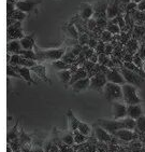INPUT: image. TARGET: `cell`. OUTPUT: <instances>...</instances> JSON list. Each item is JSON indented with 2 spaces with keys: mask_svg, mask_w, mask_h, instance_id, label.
<instances>
[{
  "mask_svg": "<svg viewBox=\"0 0 145 152\" xmlns=\"http://www.w3.org/2000/svg\"><path fill=\"white\" fill-rule=\"evenodd\" d=\"M36 61H55L61 59L64 56L66 49L64 48H56V49H46L42 50L37 45L35 47Z\"/></svg>",
  "mask_w": 145,
  "mask_h": 152,
  "instance_id": "6da1fadb",
  "label": "cell"
},
{
  "mask_svg": "<svg viewBox=\"0 0 145 152\" xmlns=\"http://www.w3.org/2000/svg\"><path fill=\"white\" fill-rule=\"evenodd\" d=\"M102 94H103L105 100H107L109 102H120V100H123L122 85L111 83V82H107V84L103 88Z\"/></svg>",
  "mask_w": 145,
  "mask_h": 152,
  "instance_id": "7a4b0ae2",
  "label": "cell"
},
{
  "mask_svg": "<svg viewBox=\"0 0 145 152\" xmlns=\"http://www.w3.org/2000/svg\"><path fill=\"white\" fill-rule=\"evenodd\" d=\"M123 91V102L126 105H136V104H141L142 99L140 98L138 95V88L134 85L125 83L122 85Z\"/></svg>",
  "mask_w": 145,
  "mask_h": 152,
  "instance_id": "3957f363",
  "label": "cell"
},
{
  "mask_svg": "<svg viewBox=\"0 0 145 152\" xmlns=\"http://www.w3.org/2000/svg\"><path fill=\"white\" fill-rule=\"evenodd\" d=\"M119 71L122 73V76L124 77L126 83L134 85V86L140 88L145 86V79L142 76H140L139 73L133 72V71H131V70H128L127 68H122Z\"/></svg>",
  "mask_w": 145,
  "mask_h": 152,
  "instance_id": "277c9868",
  "label": "cell"
},
{
  "mask_svg": "<svg viewBox=\"0 0 145 152\" xmlns=\"http://www.w3.org/2000/svg\"><path fill=\"white\" fill-rule=\"evenodd\" d=\"M97 124H98L99 126H101L103 129H105L107 133H110L112 136L115 134V132L124 129L123 121L115 120V119H113V120H109V119H98V120H97Z\"/></svg>",
  "mask_w": 145,
  "mask_h": 152,
  "instance_id": "5b68a950",
  "label": "cell"
},
{
  "mask_svg": "<svg viewBox=\"0 0 145 152\" xmlns=\"http://www.w3.org/2000/svg\"><path fill=\"white\" fill-rule=\"evenodd\" d=\"M44 0H17L15 1V7L16 9L23 11L24 13H31L36 12V14L38 13L37 7L43 2Z\"/></svg>",
  "mask_w": 145,
  "mask_h": 152,
  "instance_id": "8992f818",
  "label": "cell"
},
{
  "mask_svg": "<svg viewBox=\"0 0 145 152\" xmlns=\"http://www.w3.org/2000/svg\"><path fill=\"white\" fill-rule=\"evenodd\" d=\"M107 77H105L104 72H98L96 75L90 77V83H89V88L93 91H96L101 93L103 92V88L107 84Z\"/></svg>",
  "mask_w": 145,
  "mask_h": 152,
  "instance_id": "52a82bcc",
  "label": "cell"
},
{
  "mask_svg": "<svg viewBox=\"0 0 145 152\" xmlns=\"http://www.w3.org/2000/svg\"><path fill=\"white\" fill-rule=\"evenodd\" d=\"M7 34H8V40H20L25 36L22 27V22H13L8 25Z\"/></svg>",
  "mask_w": 145,
  "mask_h": 152,
  "instance_id": "ba28073f",
  "label": "cell"
},
{
  "mask_svg": "<svg viewBox=\"0 0 145 152\" xmlns=\"http://www.w3.org/2000/svg\"><path fill=\"white\" fill-rule=\"evenodd\" d=\"M93 8H94L93 18L95 20H98V18H107V0H97L96 3L93 6Z\"/></svg>",
  "mask_w": 145,
  "mask_h": 152,
  "instance_id": "9c48e42d",
  "label": "cell"
},
{
  "mask_svg": "<svg viewBox=\"0 0 145 152\" xmlns=\"http://www.w3.org/2000/svg\"><path fill=\"white\" fill-rule=\"evenodd\" d=\"M112 112H113V119L120 120L127 117V105L125 102H112Z\"/></svg>",
  "mask_w": 145,
  "mask_h": 152,
  "instance_id": "30bf717a",
  "label": "cell"
},
{
  "mask_svg": "<svg viewBox=\"0 0 145 152\" xmlns=\"http://www.w3.org/2000/svg\"><path fill=\"white\" fill-rule=\"evenodd\" d=\"M105 77H107V82H111V83H115V84L118 85H124L126 83L125 79L122 76L120 71L115 69V68H110L105 72Z\"/></svg>",
  "mask_w": 145,
  "mask_h": 152,
  "instance_id": "8fae6325",
  "label": "cell"
},
{
  "mask_svg": "<svg viewBox=\"0 0 145 152\" xmlns=\"http://www.w3.org/2000/svg\"><path fill=\"white\" fill-rule=\"evenodd\" d=\"M122 13L120 3L117 0H107V18L112 20L115 16Z\"/></svg>",
  "mask_w": 145,
  "mask_h": 152,
  "instance_id": "7c38bea8",
  "label": "cell"
},
{
  "mask_svg": "<svg viewBox=\"0 0 145 152\" xmlns=\"http://www.w3.org/2000/svg\"><path fill=\"white\" fill-rule=\"evenodd\" d=\"M114 137L118 138L120 140L125 141V142H130V141L134 140L138 136V133L136 131H130V129H122L115 132V134L113 135Z\"/></svg>",
  "mask_w": 145,
  "mask_h": 152,
  "instance_id": "4fadbf2b",
  "label": "cell"
},
{
  "mask_svg": "<svg viewBox=\"0 0 145 152\" xmlns=\"http://www.w3.org/2000/svg\"><path fill=\"white\" fill-rule=\"evenodd\" d=\"M78 16L83 20H88L93 18L94 16V8L93 4L88 2H82L80 4V9H78Z\"/></svg>",
  "mask_w": 145,
  "mask_h": 152,
  "instance_id": "5bb4252c",
  "label": "cell"
},
{
  "mask_svg": "<svg viewBox=\"0 0 145 152\" xmlns=\"http://www.w3.org/2000/svg\"><path fill=\"white\" fill-rule=\"evenodd\" d=\"M30 70H31L32 73H35L36 76L38 77L39 79H41L42 81L46 82L49 83V85H52V81L49 79V77H47V71H46V67L42 64H37L35 65L33 67L30 68Z\"/></svg>",
  "mask_w": 145,
  "mask_h": 152,
  "instance_id": "9a60e30c",
  "label": "cell"
},
{
  "mask_svg": "<svg viewBox=\"0 0 145 152\" xmlns=\"http://www.w3.org/2000/svg\"><path fill=\"white\" fill-rule=\"evenodd\" d=\"M61 30L65 32V35L67 36L69 39L78 41V36H80V31L78 30L75 24L73 23V22H70V23L66 24L65 26L61 27Z\"/></svg>",
  "mask_w": 145,
  "mask_h": 152,
  "instance_id": "2e32d148",
  "label": "cell"
},
{
  "mask_svg": "<svg viewBox=\"0 0 145 152\" xmlns=\"http://www.w3.org/2000/svg\"><path fill=\"white\" fill-rule=\"evenodd\" d=\"M15 70L17 71V73L20 76L22 80L26 81L28 84H32V85H38V83L32 79L31 77V70L30 68H26V67H20V66H15Z\"/></svg>",
  "mask_w": 145,
  "mask_h": 152,
  "instance_id": "e0dca14e",
  "label": "cell"
},
{
  "mask_svg": "<svg viewBox=\"0 0 145 152\" xmlns=\"http://www.w3.org/2000/svg\"><path fill=\"white\" fill-rule=\"evenodd\" d=\"M20 43L23 50H33L37 45L36 44V34L32 32L30 35H25L20 40Z\"/></svg>",
  "mask_w": 145,
  "mask_h": 152,
  "instance_id": "ac0fdd59",
  "label": "cell"
},
{
  "mask_svg": "<svg viewBox=\"0 0 145 152\" xmlns=\"http://www.w3.org/2000/svg\"><path fill=\"white\" fill-rule=\"evenodd\" d=\"M89 83H90V78L89 77H86L84 79L78 80L76 82H74L73 84H71V88H72V92L74 94H78L81 92L85 91L87 88H89Z\"/></svg>",
  "mask_w": 145,
  "mask_h": 152,
  "instance_id": "d6986e66",
  "label": "cell"
},
{
  "mask_svg": "<svg viewBox=\"0 0 145 152\" xmlns=\"http://www.w3.org/2000/svg\"><path fill=\"white\" fill-rule=\"evenodd\" d=\"M94 129H95V135H96V138L98 139L100 142H111L112 141V135L110 133H107L105 129H103L101 126H99L96 123V125H94Z\"/></svg>",
  "mask_w": 145,
  "mask_h": 152,
  "instance_id": "ffe728a7",
  "label": "cell"
},
{
  "mask_svg": "<svg viewBox=\"0 0 145 152\" xmlns=\"http://www.w3.org/2000/svg\"><path fill=\"white\" fill-rule=\"evenodd\" d=\"M143 115V109L141 104H136V105H127V117L132 118L136 120L138 118Z\"/></svg>",
  "mask_w": 145,
  "mask_h": 152,
  "instance_id": "44dd1931",
  "label": "cell"
},
{
  "mask_svg": "<svg viewBox=\"0 0 145 152\" xmlns=\"http://www.w3.org/2000/svg\"><path fill=\"white\" fill-rule=\"evenodd\" d=\"M67 117H68V121H69V131L71 133H73L74 131L78 129L80 120L74 115L72 109H68L67 110Z\"/></svg>",
  "mask_w": 145,
  "mask_h": 152,
  "instance_id": "7402d4cb",
  "label": "cell"
},
{
  "mask_svg": "<svg viewBox=\"0 0 145 152\" xmlns=\"http://www.w3.org/2000/svg\"><path fill=\"white\" fill-rule=\"evenodd\" d=\"M26 18V13H24L23 11H20L18 9H15L12 12L11 14L8 16V25H10L13 22H22Z\"/></svg>",
  "mask_w": 145,
  "mask_h": 152,
  "instance_id": "603a6c76",
  "label": "cell"
},
{
  "mask_svg": "<svg viewBox=\"0 0 145 152\" xmlns=\"http://www.w3.org/2000/svg\"><path fill=\"white\" fill-rule=\"evenodd\" d=\"M56 75H57L58 79L60 80V82L64 84L65 88H68V85H69L70 83V80H71V76H72V72H71V70H60V71H57L56 72Z\"/></svg>",
  "mask_w": 145,
  "mask_h": 152,
  "instance_id": "cb8c5ba5",
  "label": "cell"
},
{
  "mask_svg": "<svg viewBox=\"0 0 145 152\" xmlns=\"http://www.w3.org/2000/svg\"><path fill=\"white\" fill-rule=\"evenodd\" d=\"M22 50L23 49H22V45L20 43V40H11L8 42L7 51H8L9 54H18L20 55Z\"/></svg>",
  "mask_w": 145,
  "mask_h": 152,
  "instance_id": "d4e9b609",
  "label": "cell"
},
{
  "mask_svg": "<svg viewBox=\"0 0 145 152\" xmlns=\"http://www.w3.org/2000/svg\"><path fill=\"white\" fill-rule=\"evenodd\" d=\"M86 77H88V73H87V71L81 66V67H78L74 72H72V76H71V80H70L69 85L73 84V83L76 82L78 80L84 79V78H86Z\"/></svg>",
  "mask_w": 145,
  "mask_h": 152,
  "instance_id": "484cf974",
  "label": "cell"
},
{
  "mask_svg": "<svg viewBox=\"0 0 145 152\" xmlns=\"http://www.w3.org/2000/svg\"><path fill=\"white\" fill-rule=\"evenodd\" d=\"M52 66L56 71L69 70V69H71V65L67 64V63H65L62 59H58V61H52Z\"/></svg>",
  "mask_w": 145,
  "mask_h": 152,
  "instance_id": "4316f807",
  "label": "cell"
},
{
  "mask_svg": "<svg viewBox=\"0 0 145 152\" xmlns=\"http://www.w3.org/2000/svg\"><path fill=\"white\" fill-rule=\"evenodd\" d=\"M59 138H60L61 142L65 143V145H67V146L71 147V146L74 145V140H73V133H71L70 131L65 132Z\"/></svg>",
  "mask_w": 145,
  "mask_h": 152,
  "instance_id": "83f0119b",
  "label": "cell"
},
{
  "mask_svg": "<svg viewBox=\"0 0 145 152\" xmlns=\"http://www.w3.org/2000/svg\"><path fill=\"white\" fill-rule=\"evenodd\" d=\"M105 30H107V31L110 32V34H112V35H119V32L122 31L120 27H119L118 25H116L115 23H113V22L110 20H107Z\"/></svg>",
  "mask_w": 145,
  "mask_h": 152,
  "instance_id": "f1b7e54d",
  "label": "cell"
},
{
  "mask_svg": "<svg viewBox=\"0 0 145 152\" xmlns=\"http://www.w3.org/2000/svg\"><path fill=\"white\" fill-rule=\"evenodd\" d=\"M61 59H62L65 63H67V64H69V65H73V64H75V63H78V57L71 52V50L66 51Z\"/></svg>",
  "mask_w": 145,
  "mask_h": 152,
  "instance_id": "f546056e",
  "label": "cell"
},
{
  "mask_svg": "<svg viewBox=\"0 0 145 152\" xmlns=\"http://www.w3.org/2000/svg\"><path fill=\"white\" fill-rule=\"evenodd\" d=\"M87 139H88V137H86L85 135L80 133L78 129L73 132V140H74V145H78V146L84 145V143L86 142Z\"/></svg>",
  "mask_w": 145,
  "mask_h": 152,
  "instance_id": "4dcf8cb0",
  "label": "cell"
},
{
  "mask_svg": "<svg viewBox=\"0 0 145 152\" xmlns=\"http://www.w3.org/2000/svg\"><path fill=\"white\" fill-rule=\"evenodd\" d=\"M145 34V25H136L133 28V39L142 40Z\"/></svg>",
  "mask_w": 145,
  "mask_h": 152,
  "instance_id": "1f68e13d",
  "label": "cell"
},
{
  "mask_svg": "<svg viewBox=\"0 0 145 152\" xmlns=\"http://www.w3.org/2000/svg\"><path fill=\"white\" fill-rule=\"evenodd\" d=\"M78 131L83 135H85L86 137L90 136V134H91V129H90L89 124H87L86 122H82V121H80V123H78Z\"/></svg>",
  "mask_w": 145,
  "mask_h": 152,
  "instance_id": "d6a6232c",
  "label": "cell"
},
{
  "mask_svg": "<svg viewBox=\"0 0 145 152\" xmlns=\"http://www.w3.org/2000/svg\"><path fill=\"white\" fill-rule=\"evenodd\" d=\"M124 124V129H130V131H136V120L132 118L126 117L124 119H120Z\"/></svg>",
  "mask_w": 145,
  "mask_h": 152,
  "instance_id": "836d02e7",
  "label": "cell"
},
{
  "mask_svg": "<svg viewBox=\"0 0 145 152\" xmlns=\"http://www.w3.org/2000/svg\"><path fill=\"white\" fill-rule=\"evenodd\" d=\"M127 47H128V51L130 53V55H134L138 50H139V43H138V40L136 39H131V40L127 41Z\"/></svg>",
  "mask_w": 145,
  "mask_h": 152,
  "instance_id": "e575fe53",
  "label": "cell"
},
{
  "mask_svg": "<svg viewBox=\"0 0 145 152\" xmlns=\"http://www.w3.org/2000/svg\"><path fill=\"white\" fill-rule=\"evenodd\" d=\"M136 131L139 133H145V115H141L136 120Z\"/></svg>",
  "mask_w": 145,
  "mask_h": 152,
  "instance_id": "d590c367",
  "label": "cell"
},
{
  "mask_svg": "<svg viewBox=\"0 0 145 152\" xmlns=\"http://www.w3.org/2000/svg\"><path fill=\"white\" fill-rule=\"evenodd\" d=\"M35 65H37V61H33V59H29V58H25L23 56H20V61H18V66L20 67H26V68H31L33 67Z\"/></svg>",
  "mask_w": 145,
  "mask_h": 152,
  "instance_id": "8d00e7d4",
  "label": "cell"
},
{
  "mask_svg": "<svg viewBox=\"0 0 145 152\" xmlns=\"http://www.w3.org/2000/svg\"><path fill=\"white\" fill-rule=\"evenodd\" d=\"M112 20V22H113V23H115L116 25H118L122 30H125L126 20H125V16H124L122 13H120V14H118L117 16H115L114 18H112V20Z\"/></svg>",
  "mask_w": 145,
  "mask_h": 152,
  "instance_id": "74e56055",
  "label": "cell"
},
{
  "mask_svg": "<svg viewBox=\"0 0 145 152\" xmlns=\"http://www.w3.org/2000/svg\"><path fill=\"white\" fill-rule=\"evenodd\" d=\"M18 140H20V146H23V145H30L31 138L29 137V135H27L26 133H25V131L22 129H20V135H18Z\"/></svg>",
  "mask_w": 145,
  "mask_h": 152,
  "instance_id": "f35d334b",
  "label": "cell"
},
{
  "mask_svg": "<svg viewBox=\"0 0 145 152\" xmlns=\"http://www.w3.org/2000/svg\"><path fill=\"white\" fill-rule=\"evenodd\" d=\"M89 36L85 34V32H80V36L78 38V44L81 45V47H84V45H87L88 42H89Z\"/></svg>",
  "mask_w": 145,
  "mask_h": 152,
  "instance_id": "ab89813d",
  "label": "cell"
},
{
  "mask_svg": "<svg viewBox=\"0 0 145 152\" xmlns=\"http://www.w3.org/2000/svg\"><path fill=\"white\" fill-rule=\"evenodd\" d=\"M17 124H18V123H16L14 127H12L9 132H8V142H10V141H12V140H15V139H17V138H18Z\"/></svg>",
  "mask_w": 145,
  "mask_h": 152,
  "instance_id": "60d3db41",
  "label": "cell"
},
{
  "mask_svg": "<svg viewBox=\"0 0 145 152\" xmlns=\"http://www.w3.org/2000/svg\"><path fill=\"white\" fill-rule=\"evenodd\" d=\"M110 57H109V55H107V54H104V53H100V54H98V65H101V66H107L109 65V63H110Z\"/></svg>",
  "mask_w": 145,
  "mask_h": 152,
  "instance_id": "b9f144b4",
  "label": "cell"
},
{
  "mask_svg": "<svg viewBox=\"0 0 145 152\" xmlns=\"http://www.w3.org/2000/svg\"><path fill=\"white\" fill-rule=\"evenodd\" d=\"M20 55L23 56V57H25V58H29V59H33V61H36L35 50H22L20 53Z\"/></svg>",
  "mask_w": 145,
  "mask_h": 152,
  "instance_id": "7bdbcfd3",
  "label": "cell"
},
{
  "mask_svg": "<svg viewBox=\"0 0 145 152\" xmlns=\"http://www.w3.org/2000/svg\"><path fill=\"white\" fill-rule=\"evenodd\" d=\"M7 75H8V77H12V78H16V79L22 80V78H20V76L17 73V71L15 70V68L13 66H11V65L7 66Z\"/></svg>",
  "mask_w": 145,
  "mask_h": 152,
  "instance_id": "ee69618b",
  "label": "cell"
},
{
  "mask_svg": "<svg viewBox=\"0 0 145 152\" xmlns=\"http://www.w3.org/2000/svg\"><path fill=\"white\" fill-rule=\"evenodd\" d=\"M20 58V55H18V54H11V57H10L9 61H8V65H11L13 67L18 66Z\"/></svg>",
  "mask_w": 145,
  "mask_h": 152,
  "instance_id": "f6af8a7d",
  "label": "cell"
},
{
  "mask_svg": "<svg viewBox=\"0 0 145 152\" xmlns=\"http://www.w3.org/2000/svg\"><path fill=\"white\" fill-rule=\"evenodd\" d=\"M143 61H144L141 58V56H140L138 53H136V54L132 56V63H133V64L136 65L138 68H140V69H141V67H142Z\"/></svg>",
  "mask_w": 145,
  "mask_h": 152,
  "instance_id": "bcb514c9",
  "label": "cell"
},
{
  "mask_svg": "<svg viewBox=\"0 0 145 152\" xmlns=\"http://www.w3.org/2000/svg\"><path fill=\"white\" fill-rule=\"evenodd\" d=\"M15 9H16V7H15L14 0H8V1H7V13H8V16H9Z\"/></svg>",
  "mask_w": 145,
  "mask_h": 152,
  "instance_id": "7dc6e473",
  "label": "cell"
},
{
  "mask_svg": "<svg viewBox=\"0 0 145 152\" xmlns=\"http://www.w3.org/2000/svg\"><path fill=\"white\" fill-rule=\"evenodd\" d=\"M101 41H103V42H111L112 41V38H113V35L112 34H110V32L107 31V30H103V31L101 32Z\"/></svg>",
  "mask_w": 145,
  "mask_h": 152,
  "instance_id": "c3c4849f",
  "label": "cell"
},
{
  "mask_svg": "<svg viewBox=\"0 0 145 152\" xmlns=\"http://www.w3.org/2000/svg\"><path fill=\"white\" fill-rule=\"evenodd\" d=\"M104 49H105V43L103 41H98V44H97L96 49H95V52L97 54H100V53H104Z\"/></svg>",
  "mask_w": 145,
  "mask_h": 152,
  "instance_id": "681fc988",
  "label": "cell"
},
{
  "mask_svg": "<svg viewBox=\"0 0 145 152\" xmlns=\"http://www.w3.org/2000/svg\"><path fill=\"white\" fill-rule=\"evenodd\" d=\"M88 22V29H90V30H94L95 28H96V26H97V23H96V20L95 18H90V20H87Z\"/></svg>",
  "mask_w": 145,
  "mask_h": 152,
  "instance_id": "f907efd6",
  "label": "cell"
},
{
  "mask_svg": "<svg viewBox=\"0 0 145 152\" xmlns=\"http://www.w3.org/2000/svg\"><path fill=\"white\" fill-rule=\"evenodd\" d=\"M138 54L141 56V58H142L143 61H145V44L144 43H142V45H141V48H140V50L138 51Z\"/></svg>",
  "mask_w": 145,
  "mask_h": 152,
  "instance_id": "816d5d0a",
  "label": "cell"
},
{
  "mask_svg": "<svg viewBox=\"0 0 145 152\" xmlns=\"http://www.w3.org/2000/svg\"><path fill=\"white\" fill-rule=\"evenodd\" d=\"M97 44H98V41L96 40V39H89V42H88V47L90 48V49H93V50H95L97 47Z\"/></svg>",
  "mask_w": 145,
  "mask_h": 152,
  "instance_id": "f5cc1de1",
  "label": "cell"
},
{
  "mask_svg": "<svg viewBox=\"0 0 145 152\" xmlns=\"http://www.w3.org/2000/svg\"><path fill=\"white\" fill-rule=\"evenodd\" d=\"M136 10L145 13V0H143V1H141V2H139L136 4Z\"/></svg>",
  "mask_w": 145,
  "mask_h": 152,
  "instance_id": "db71d44e",
  "label": "cell"
},
{
  "mask_svg": "<svg viewBox=\"0 0 145 152\" xmlns=\"http://www.w3.org/2000/svg\"><path fill=\"white\" fill-rule=\"evenodd\" d=\"M87 61H91L93 64H98V54H97V53L95 52V53L93 54V55H91V56L89 57V59H87Z\"/></svg>",
  "mask_w": 145,
  "mask_h": 152,
  "instance_id": "11a10c76",
  "label": "cell"
},
{
  "mask_svg": "<svg viewBox=\"0 0 145 152\" xmlns=\"http://www.w3.org/2000/svg\"><path fill=\"white\" fill-rule=\"evenodd\" d=\"M112 51H113V45L112 44H105V49H104V54H107V55H110L111 53H112Z\"/></svg>",
  "mask_w": 145,
  "mask_h": 152,
  "instance_id": "9f6ffc18",
  "label": "cell"
},
{
  "mask_svg": "<svg viewBox=\"0 0 145 152\" xmlns=\"http://www.w3.org/2000/svg\"><path fill=\"white\" fill-rule=\"evenodd\" d=\"M30 152H44L43 147H41V146L31 147V150H30Z\"/></svg>",
  "mask_w": 145,
  "mask_h": 152,
  "instance_id": "6f0895ef",
  "label": "cell"
},
{
  "mask_svg": "<svg viewBox=\"0 0 145 152\" xmlns=\"http://www.w3.org/2000/svg\"><path fill=\"white\" fill-rule=\"evenodd\" d=\"M117 1H118L120 4H123V6H127V4L130 2L131 0H117Z\"/></svg>",
  "mask_w": 145,
  "mask_h": 152,
  "instance_id": "680465c9",
  "label": "cell"
},
{
  "mask_svg": "<svg viewBox=\"0 0 145 152\" xmlns=\"http://www.w3.org/2000/svg\"><path fill=\"white\" fill-rule=\"evenodd\" d=\"M141 70H142L143 72L145 73V61H143V64H142V67H141Z\"/></svg>",
  "mask_w": 145,
  "mask_h": 152,
  "instance_id": "91938a15",
  "label": "cell"
},
{
  "mask_svg": "<svg viewBox=\"0 0 145 152\" xmlns=\"http://www.w3.org/2000/svg\"><path fill=\"white\" fill-rule=\"evenodd\" d=\"M141 1H143V0H131V2H134V3H136V4L139 2H141Z\"/></svg>",
  "mask_w": 145,
  "mask_h": 152,
  "instance_id": "94428289",
  "label": "cell"
},
{
  "mask_svg": "<svg viewBox=\"0 0 145 152\" xmlns=\"http://www.w3.org/2000/svg\"><path fill=\"white\" fill-rule=\"evenodd\" d=\"M117 152H126L125 151V149H123V148H120V149H118V151Z\"/></svg>",
  "mask_w": 145,
  "mask_h": 152,
  "instance_id": "6125c7cd",
  "label": "cell"
},
{
  "mask_svg": "<svg viewBox=\"0 0 145 152\" xmlns=\"http://www.w3.org/2000/svg\"><path fill=\"white\" fill-rule=\"evenodd\" d=\"M142 43L145 44V34H144V36H143V38H142Z\"/></svg>",
  "mask_w": 145,
  "mask_h": 152,
  "instance_id": "be15d7a7",
  "label": "cell"
},
{
  "mask_svg": "<svg viewBox=\"0 0 145 152\" xmlns=\"http://www.w3.org/2000/svg\"><path fill=\"white\" fill-rule=\"evenodd\" d=\"M14 1H17V0H14Z\"/></svg>",
  "mask_w": 145,
  "mask_h": 152,
  "instance_id": "e7e4bbea",
  "label": "cell"
}]
</instances>
